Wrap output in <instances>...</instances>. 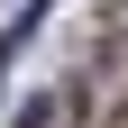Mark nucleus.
Masks as SVG:
<instances>
[{
    "instance_id": "f257e3e1",
    "label": "nucleus",
    "mask_w": 128,
    "mask_h": 128,
    "mask_svg": "<svg viewBox=\"0 0 128 128\" xmlns=\"http://www.w3.org/2000/svg\"><path fill=\"white\" fill-rule=\"evenodd\" d=\"M46 9H55V0H28L18 18L0 28V82H9V64H18V55H28V37H37V28H46Z\"/></svg>"
},
{
    "instance_id": "f03ea898",
    "label": "nucleus",
    "mask_w": 128,
    "mask_h": 128,
    "mask_svg": "<svg viewBox=\"0 0 128 128\" xmlns=\"http://www.w3.org/2000/svg\"><path fill=\"white\" fill-rule=\"evenodd\" d=\"M18 128H55V101H28V110H18Z\"/></svg>"
}]
</instances>
